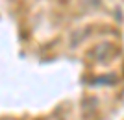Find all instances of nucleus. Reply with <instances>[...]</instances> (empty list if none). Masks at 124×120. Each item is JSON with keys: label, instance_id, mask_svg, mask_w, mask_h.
I'll return each instance as SVG.
<instances>
[{"label": "nucleus", "instance_id": "obj_1", "mask_svg": "<svg viewBox=\"0 0 124 120\" xmlns=\"http://www.w3.org/2000/svg\"><path fill=\"white\" fill-rule=\"evenodd\" d=\"M113 52V46L109 44V42H104L102 46H98L96 50H94V54H96V57L100 59V61H106V59L109 57V54Z\"/></svg>", "mask_w": 124, "mask_h": 120}]
</instances>
